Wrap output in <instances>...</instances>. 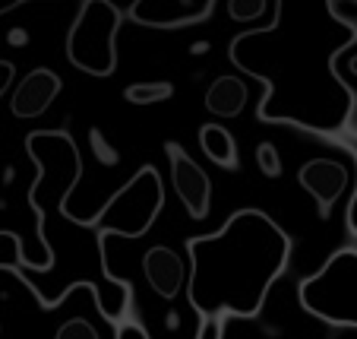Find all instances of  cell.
<instances>
[{
    "mask_svg": "<svg viewBox=\"0 0 357 339\" xmlns=\"http://www.w3.org/2000/svg\"><path fill=\"white\" fill-rule=\"evenodd\" d=\"M351 45H357V26L338 3H275L272 26L241 32L228 57L266 86L259 121L338 140L354 111V92L335 61Z\"/></svg>",
    "mask_w": 357,
    "mask_h": 339,
    "instance_id": "6da1fadb",
    "label": "cell"
},
{
    "mask_svg": "<svg viewBox=\"0 0 357 339\" xmlns=\"http://www.w3.org/2000/svg\"><path fill=\"white\" fill-rule=\"evenodd\" d=\"M294 241L263 210H237L215 235L187 241V301L202 317H259Z\"/></svg>",
    "mask_w": 357,
    "mask_h": 339,
    "instance_id": "7a4b0ae2",
    "label": "cell"
},
{
    "mask_svg": "<svg viewBox=\"0 0 357 339\" xmlns=\"http://www.w3.org/2000/svg\"><path fill=\"white\" fill-rule=\"evenodd\" d=\"M165 206V184L155 165H142L117 194L101 206L98 212L79 219V229L95 231V247L105 251V241L111 235L121 238H142L155 225L158 212Z\"/></svg>",
    "mask_w": 357,
    "mask_h": 339,
    "instance_id": "3957f363",
    "label": "cell"
},
{
    "mask_svg": "<svg viewBox=\"0 0 357 339\" xmlns=\"http://www.w3.org/2000/svg\"><path fill=\"white\" fill-rule=\"evenodd\" d=\"M297 298L303 311L323 324L357 330V247L332 254L313 276L297 285Z\"/></svg>",
    "mask_w": 357,
    "mask_h": 339,
    "instance_id": "277c9868",
    "label": "cell"
},
{
    "mask_svg": "<svg viewBox=\"0 0 357 339\" xmlns=\"http://www.w3.org/2000/svg\"><path fill=\"white\" fill-rule=\"evenodd\" d=\"M123 13L108 0H86L67 35V61L89 76L117 70V29Z\"/></svg>",
    "mask_w": 357,
    "mask_h": 339,
    "instance_id": "5b68a950",
    "label": "cell"
},
{
    "mask_svg": "<svg viewBox=\"0 0 357 339\" xmlns=\"http://www.w3.org/2000/svg\"><path fill=\"white\" fill-rule=\"evenodd\" d=\"M168 152V165H171V187L177 190L181 203L187 206V212L193 219H206L212 206V181L209 175L199 168V162H193L187 150L181 143H165Z\"/></svg>",
    "mask_w": 357,
    "mask_h": 339,
    "instance_id": "8992f818",
    "label": "cell"
},
{
    "mask_svg": "<svg viewBox=\"0 0 357 339\" xmlns=\"http://www.w3.org/2000/svg\"><path fill=\"white\" fill-rule=\"evenodd\" d=\"M215 3H196V0H136L130 3L127 16L139 26H152V29H181V26H193V22L209 20Z\"/></svg>",
    "mask_w": 357,
    "mask_h": 339,
    "instance_id": "52a82bcc",
    "label": "cell"
},
{
    "mask_svg": "<svg viewBox=\"0 0 357 339\" xmlns=\"http://www.w3.org/2000/svg\"><path fill=\"white\" fill-rule=\"evenodd\" d=\"M297 181L319 203V216L326 219L335 206V200L348 190V168L342 162H332V159H310V162L301 165Z\"/></svg>",
    "mask_w": 357,
    "mask_h": 339,
    "instance_id": "ba28073f",
    "label": "cell"
},
{
    "mask_svg": "<svg viewBox=\"0 0 357 339\" xmlns=\"http://www.w3.org/2000/svg\"><path fill=\"white\" fill-rule=\"evenodd\" d=\"M142 273L158 298H177L181 289H187V264L181 260V254L165 245L149 247L142 257Z\"/></svg>",
    "mask_w": 357,
    "mask_h": 339,
    "instance_id": "9c48e42d",
    "label": "cell"
},
{
    "mask_svg": "<svg viewBox=\"0 0 357 339\" xmlns=\"http://www.w3.org/2000/svg\"><path fill=\"white\" fill-rule=\"evenodd\" d=\"M61 76L54 70L38 67L13 89V99H10V111L16 117H41L47 111V105L61 95Z\"/></svg>",
    "mask_w": 357,
    "mask_h": 339,
    "instance_id": "30bf717a",
    "label": "cell"
},
{
    "mask_svg": "<svg viewBox=\"0 0 357 339\" xmlns=\"http://www.w3.org/2000/svg\"><path fill=\"white\" fill-rule=\"evenodd\" d=\"M247 82L237 76H218L209 89H206V108L218 117H237L247 105Z\"/></svg>",
    "mask_w": 357,
    "mask_h": 339,
    "instance_id": "8fae6325",
    "label": "cell"
},
{
    "mask_svg": "<svg viewBox=\"0 0 357 339\" xmlns=\"http://www.w3.org/2000/svg\"><path fill=\"white\" fill-rule=\"evenodd\" d=\"M199 146L206 152L209 162H215L218 168H231L237 171V143L222 124H202L199 127Z\"/></svg>",
    "mask_w": 357,
    "mask_h": 339,
    "instance_id": "7c38bea8",
    "label": "cell"
},
{
    "mask_svg": "<svg viewBox=\"0 0 357 339\" xmlns=\"http://www.w3.org/2000/svg\"><path fill=\"white\" fill-rule=\"evenodd\" d=\"M174 95L171 82H133L123 89V99L130 105H155V102H168Z\"/></svg>",
    "mask_w": 357,
    "mask_h": 339,
    "instance_id": "4fadbf2b",
    "label": "cell"
},
{
    "mask_svg": "<svg viewBox=\"0 0 357 339\" xmlns=\"http://www.w3.org/2000/svg\"><path fill=\"white\" fill-rule=\"evenodd\" d=\"M29 260H26V251H22V238L16 231H3L0 229V270H26Z\"/></svg>",
    "mask_w": 357,
    "mask_h": 339,
    "instance_id": "5bb4252c",
    "label": "cell"
},
{
    "mask_svg": "<svg viewBox=\"0 0 357 339\" xmlns=\"http://www.w3.org/2000/svg\"><path fill=\"white\" fill-rule=\"evenodd\" d=\"M335 143H342L344 150L351 152L354 159V175H357V136H338ZM344 222H348V231L357 238V178H354V190H351V200H348V212H344Z\"/></svg>",
    "mask_w": 357,
    "mask_h": 339,
    "instance_id": "9a60e30c",
    "label": "cell"
},
{
    "mask_svg": "<svg viewBox=\"0 0 357 339\" xmlns=\"http://www.w3.org/2000/svg\"><path fill=\"white\" fill-rule=\"evenodd\" d=\"M54 339H98V330L86 317H70L67 324L57 326Z\"/></svg>",
    "mask_w": 357,
    "mask_h": 339,
    "instance_id": "2e32d148",
    "label": "cell"
},
{
    "mask_svg": "<svg viewBox=\"0 0 357 339\" xmlns=\"http://www.w3.org/2000/svg\"><path fill=\"white\" fill-rule=\"evenodd\" d=\"M257 165L266 178H282V156L272 143H259L257 146Z\"/></svg>",
    "mask_w": 357,
    "mask_h": 339,
    "instance_id": "e0dca14e",
    "label": "cell"
},
{
    "mask_svg": "<svg viewBox=\"0 0 357 339\" xmlns=\"http://www.w3.org/2000/svg\"><path fill=\"white\" fill-rule=\"evenodd\" d=\"M89 143H92V152L98 156V162H101V165H108V168H114V165L121 162V152H117L114 146H111V143L105 140V136H101V130H98V127L89 130Z\"/></svg>",
    "mask_w": 357,
    "mask_h": 339,
    "instance_id": "ac0fdd59",
    "label": "cell"
},
{
    "mask_svg": "<svg viewBox=\"0 0 357 339\" xmlns=\"http://www.w3.org/2000/svg\"><path fill=\"white\" fill-rule=\"evenodd\" d=\"M114 339H149V330L133 317H123L121 324H114Z\"/></svg>",
    "mask_w": 357,
    "mask_h": 339,
    "instance_id": "d6986e66",
    "label": "cell"
},
{
    "mask_svg": "<svg viewBox=\"0 0 357 339\" xmlns=\"http://www.w3.org/2000/svg\"><path fill=\"white\" fill-rule=\"evenodd\" d=\"M266 7H269V3H263V0H257V3H241V0H231L228 13L234 16V20H253V16H259Z\"/></svg>",
    "mask_w": 357,
    "mask_h": 339,
    "instance_id": "ffe728a7",
    "label": "cell"
},
{
    "mask_svg": "<svg viewBox=\"0 0 357 339\" xmlns=\"http://www.w3.org/2000/svg\"><path fill=\"white\" fill-rule=\"evenodd\" d=\"M225 336V320L222 317H202L196 339H222Z\"/></svg>",
    "mask_w": 357,
    "mask_h": 339,
    "instance_id": "44dd1931",
    "label": "cell"
},
{
    "mask_svg": "<svg viewBox=\"0 0 357 339\" xmlns=\"http://www.w3.org/2000/svg\"><path fill=\"white\" fill-rule=\"evenodd\" d=\"M16 7H22V0H13V3H3V7H0V13H10V10H16Z\"/></svg>",
    "mask_w": 357,
    "mask_h": 339,
    "instance_id": "7402d4cb",
    "label": "cell"
},
{
    "mask_svg": "<svg viewBox=\"0 0 357 339\" xmlns=\"http://www.w3.org/2000/svg\"><path fill=\"white\" fill-rule=\"evenodd\" d=\"M22 41H26V35H22L20 29H16V32H13V45H22Z\"/></svg>",
    "mask_w": 357,
    "mask_h": 339,
    "instance_id": "603a6c76",
    "label": "cell"
}]
</instances>
